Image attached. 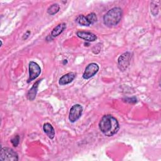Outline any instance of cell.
<instances>
[{
	"instance_id": "3957f363",
	"label": "cell",
	"mask_w": 161,
	"mask_h": 161,
	"mask_svg": "<svg viewBox=\"0 0 161 161\" xmlns=\"http://www.w3.org/2000/svg\"><path fill=\"white\" fill-rule=\"evenodd\" d=\"M19 159L18 153L12 148L2 147L1 150L0 160L3 161H18Z\"/></svg>"
},
{
	"instance_id": "5bb4252c",
	"label": "cell",
	"mask_w": 161,
	"mask_h": 161,
	"mask_svg": "<svg viewBox=\"0 0 161 161\" xmlns=\"http://www.w3.org/2000/svg\"><path fill=\"white\" fill-rule=\"evenodd\" d=\"M160 1H153L150 4V12L153 16H157L158 13L159 9V3Z\"/></svg>"
},
{
	"instance_id": "ba28073f",
	"label": "cell",
	"mask_w": 161,
	"mask_h": 161,
	"mask_svg": "<svg viewBox=\"0 0 161 161\" xmlns=\"http://www.w3.org/2000/svg\"><path fill=\"white\" fill-rule=\"evenodd\" d=\"M76 35L79 38L83 39L86 42H94L97 39V36L91 32L79 31L76 33Z\"/></svg>"
},
{
	"instance_id": "277c9868",
	"label": "cell",
	"mask_w": 161,
	"mask_h": 161,
	"mask_svg": "<svg viewBox=\"0 0 161 161\" xmlns=\"http://www.w3.org/2000/svg\"><path fill=\"white\" fill-rule=\"evenodd\" d=\"M131 59V53L126 52L121 54L118 58V66L119 69L123 72L128 67Z\"/></svg>"
},
{
	"instance_id": "7a4b0ae2",
	"label": "cell",
	"mask_w": 161,
	"mask_h": 161,
	"mask_svg": "<svg viewBox=\"0 0 161 161\" xmlns=\"http://www.w3.org/2000/svg\"><path fill=\"white\" fill-rule=\"evenodd\" d=\"M122 9L119 7H114L109 9L103 16V23L108 27L117 25L122 18Z\"/></svg>"
},
{
	"instance_id": "9a60e30c",
	"label": "cell",
	"mask_w": 161,
	"mask_h": 161,
	"mask_svg": "<svg viewBox=\"0 0 161 161\" xmlns=\"http://www.w3.org/2000/svg\"><path fill=\"white\" fill-rule=\"evenodd\" d=\"M60 10V6L57 3H54L50 6L47 9V13L50 15H54Z\"/></svg>"
},
{
	"instance_id": "4fadbf2b",
	"label": "cell",
	"mask_w": 161,
	"mask_h": 161,
	"mask_svg": "<svg viewBox=\"0 0 161 161\" xmlns=\"http://www.w3.org/2000/svg\"><path fill=\"white\" fill-rule=\"evenodd\" d=\"M75 21L81 26H89L91 25L87 18L86 16H84L83 14L79 15L77 18L75 19Z\"/></svg>"
},
{
	"instance_id": "44dd1931",
	"label": "cell",
	"mask_w": 161,
	"mask_h": 161,
	"mask_svg": "<svg viewBox=\"0 0 161 161\" xmlns=\"http://www.w3.org/2000/svg\"><path fill=\"white\" fill-rule=\"evenodd\" d=\"M67 64V60H64L63 64Z\"/></svg>"
},
{
	"instance_id": "8992f818",
	"label": "cell",
	"mask_w": 161,
	"mask_h": 161,
	"mask_svg": "<svg viewBox=\"0 0 161 161\" xmlns=\"http://www.w3.org/2000/svg\"><path fill=\"white\" fill-rule=\"evenodd\" d=\"M29 70V78L28 79V82L36 79L41 73V68L39 65L33 61L30 62L28 65Z\"/></svg>"
},
{
	"instance_id": "30bf717a",
	"label": "cell",
	"mask_w": 161,
	"mask_h": 161,
	"mask_svg": "<svg viewBox=\"0 0 161 161\" xmlns=\"http://www.w3.org/2000/svg\"><path fill=\"white\" fill-rule=\"evenodd\" d=\"M43 80V79H39L31 87V88L28 91V93H27V98L28 100L30 101H33L36 96L37 92H38V85L41 82V81Z\"/></svg>"
},
{
	"instance_id": "52a82bcc",
	"label": "cell",
	"mask_w": 161,
	"mask_h": 161,
	"mask_svg": "<svg viewBox=\"0 0 161 161\" xmlns=\"http://www.w3.org/2000/svg\"><path fill=\"white\" fill-rule=\"evenodd\" d=\"M99 67L96 63H91L85 69L82 77L84 79H89L94 76L99 71Z\"/></svg>"
},
{
	"instance_id": "5b68a950",
	"label": "cell",
	"mask_w": 161,
	"mask_h": 161,
	"mask_svg": "<svg viewBox=\"0 0 161 161\" xmlns=\"http://www.w3.org/2000/svg\"><path fill=\"white\" fill-rule=\"evenodd\" d=\"M83 112L82 106L80 104H76L73 105L70 109L69 119L71 123H74L77 121L82 116Z\"/></svg>"
},
{
	"instance_id": "2e32d148",
	"label": "cell",
	"mask_w": 161,
	"mask_h": 161,
	"mask_svg": "<svg viewBox=\"0 0 161 161\" xmlns=\"http://www.w3.org/2000/svg\"><path fill=\"white\" fill-rule=\"evenodd\" d=\"M86 16H87L91 25L94 24L97 21V16L94 13H91L88 14L87 15H86Z\"/></svg>"
},
{
	"instance_id": "d6986e66",
	"label": "cell",
	"mask_w": 161,
	"mask_h": 161,
	"mask_svg": "<svg viewBox=\"0 0 161 161\" xmlns=\"http://www.w3.org/2000/svg\"><path fill=\"white\" fill-rule=\"evenodd\" d=\"M101 43H97L96 46H94L93 48H92V52L94 53V54H97L100 52L101 51Z\"/></svg>"
},
{
	"instance_id": "7c38bea8",
	"label": "cell",
	"mask_w": 161,
	"mask_h": 161,
	"mask_svg": "<svg viewBox=\"0 0 161 161\" xmlns=\"http://www.w3.org/2000/svg\"><path fill=\"white\" fill-rule=\"evenodd\" d=\"M43 130L48 137L50 139H53L55 136V132L52 125L49 123H46L43 126Z\"/></svg>"
},
{
	"instance_id": "ffe728a7",
	"label": "cell",
	"mask_w": 161,
	"mask_h": 161,
	"mask_svg": "<svg viewBox=\"0 0 161 161\" xmlns=\"http://www.w3.org/2000/svg\"><path fill=\"white\" fill-rule=\"evenodd\" d=\"M30 33H31L30 31H28V30L26 31V33L24 34V35L23 36V40H26L28 38V36L30 35Z\"/></svg>"
},
{
	"instance_id": "ac0fdd59",
	"label": "cell",
	"mask_w": 161,
	"mask_h": 161,
	"mask_svg": "<svg viewBox=\"0 0 161 161\" xmlns=\"http://www.w3.org/2000/svg\"><path fill=\"white\" fill-rule=\"evenodd\" d=\"M123 101L126 103H131V104H135L137 102V99L135 97H126L123 99Z\"/></svg>"
},
{
	"instance_id": "6da1fadb",
	"label": "cell",
	"mask_w": 161,
	"mask_h": 161,
	"mask_svg": "<svg viewBox=\"0 0 161 161\" xmlns=\"http://www.w3.org/2000/svg\"><path fill=\"white\" fill-rule=\"evenodd\" d=\"M100 131L106 136H113L116 134L119 129L118 120L111 114H106L102 117L99 123Z\"/></svg>"
},
{
	"instance_id": "e0dca14e",
	"label": "cell",
	"mask_w": 161,
	"mask_h": 161,
	"mask_svg": "<svg viewBox=\"0 0 161 161\" xmlns=\"http://www.w3.org/2000/svg\"><path fill=\"white\" fill-rule=\"evenodd\" d=\"M11 142L14 147H17L19 143V136L18 135H15L11 140Z\"/></svg>"
},
{
	"instance_id": "9c48e42d",
	"label": "cell",
	"mask_w": 161,
	"mask_h": 161,
	"mask_svg": "<svg viewBox=\"0 0 161 161\" xmlns=\"http://www.w3.org/2000/svg\"><path fill=\"white\" fill-rule=\"evenodd\" d=\"M65 28H66V24L65 23H61L58 24L51 31V33L49 36L50 37V40H52L53 38L60 35L65 30Z\"/></svg>"
},
{
	"instance_id": "8fae6325",
	"label": "cell",
	"mask_w": 161,
	"mask_h": 161,
	"mask_svg": "<svg viewBox=\"0 0 161 161\" xmlns=\"http://www.w3.org/2000/svg\"><path fill=\"white\" fill-rule=\"evenodd\" d=\"M75 77V74L74 72H69L64 75H62L58 80V84L60 86H64L72 82V80Z\"/></svg>"
}]
</instances>
